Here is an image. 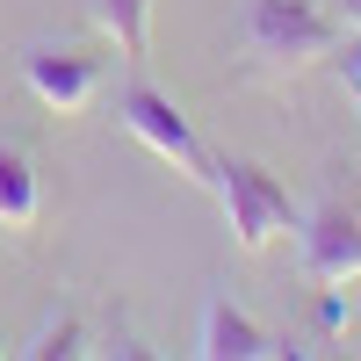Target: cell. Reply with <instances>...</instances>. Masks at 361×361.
Segmentation results:
<instances>
[{"label": "cell", "mask_w": 361, "mask_h": 361, "mask_svg": "<svg viewBox=\"0 0 361 361\" xmlns=\"http://www.w3.org/2000/svg\"><path fill=\"white\" fill-rule=\"evenodd\" d=\"M340 51V15L311 0H253L246 8V58L260 73H304Z\"/></svg>", "instance_id": "cell-1"}, {"label": "cell", "mask_w": 361, "mask_h": 361, "mask_svg": "<svg viewBox=\"0 0 361 361\" xmlns=\"http://www.w3.org/2000/svg\"><path fill=\"white\" fill-rule=\"evenodd\" d=\"M209 188H217L224 224H231V238H238L246 253L275 246L282 231L304 224V202H296L267 166H253V159H217V166H209Z\"/></svg>", "instance_id": "cell-2"}, {"label": "cell", "mask_w": 361, "mask_h": 361, "mask_svg": "<svg viewBox=\"0 0 361 361\" xmlns=\"http://www.w3.org/2000/svg\"><path fill=\"white\" fill-rule=\"evenodd\" d=\"M116 116H123V130L145 145V152H159L173 173H188V180H202V188H209V166H217V159L202 152V137H195L188 116H180L173 94H159V87L137 80V87H123V94H116Z\"/></svg>", "instance_id": "cell-3"}, {"label": "cell", "mask_w": 361, "mask_h": 361, "mask_svg": "<svg viewBox=\"0 0 361 361\" xmlns=\"http://www.w3.org/2000/svg\"><path fill=\"white\" fill-rule=\"evenodd\" d=\"M296 260H304L311 289H347L361 282V202H318L296 224Z\"/></svg>", "instance_id": "cell-4"}, {"label": "cell", "mask_w": 361, "mask_h": 361, "mask_svg": "<svg viewBox=\"0 0 361 361\" xmlns=\"http://www.w3.org/2000/svg\"><path fill=\"white\" fill-rule=\"evenodd\" d=\"M22 80H29V94H37L44 109L73 116V109L94 102L102 66H94V58H80V51H51V44H37V51H22Z\"/></svg>", "instance_id": "cell-5"}, {"label": "cell", "mask_w": 361, "mask_h": 361, "mask_svg": "<svg viewBox=\"0 0 361 361\" xmlns=\"http://www.w3.org/2000/svg\"><path fill=\"white\" fill-rule=\"evenodd\" d=\"M202 354L209 361H282L296 347H282L275 333H260L231 296H209V304H202Z\"/></svg>", "instance_id": "cell-6"}, {"label": "cell", "mask_w": 361, "mask_h": 361, "mask_svg": "<svg viewBox=\"0 0 361 361\" xmlns=\"http://www.w3.org/2000/svg\"><path fill=\"white\" fill-rule=\"evenodd\" d=\"M87 22H94L130 66L145 58V44H152V0H87Z\"/></svg>", "instance_id": "cell-7"}, {"label": "cell", "mask_w": 361, "mask_h": 361, "mask_svg": "<svg viewBox=\"0 0 361 361\" xmlns=\"http://www.w3.org/2000/svg\"><path fill=\"white\" fill-rule=\"evenodd\" d=\"M44 209V188H37V166H29V152H15V145H0V224L8 231H29Z\"/></svg>", "instance_id": "cell-8"}, {"label": "cell", "mask_w": 361, "mask_h": 361, "mask_svg": "<svg viewBox=\"0 0 361 361\" xmlns=\"http://www.w3.org/2000/svg\"><path fill=\"white\" fill-rule=\"evenodd\" d=\"M22 354H37V361H51V354H87V347H80V318H66V325H44V333L29 340Z\"/></svg>", "instance_id": "cell-9"}, {"label": "cell", "mask_w": 361, "mask_h": 361, "mask_svg": "<svg viewBox=\"0 0 361 361\" xmlns=\"http://www.w3.org/2000/svg\"><path fill=\"white\" fill-rule=\"evenodd\" d=\"M340 80H347V94L361 109V29H347V51H340Z\"/></svg>", "instance_id": "cell-10"}, {"label": "cell", "mask_w": 361, "mask_h": 361, "mask_svg": "<svg viewBox=\"0 0 361 361\" xmlns=\"http://www.w3.org/2000/svg\"><path fill=\"white\" fill-rule=\"evenodd\" d=\"M340 318H347V304H340V289H325V296H318V333H340Z\"/></svg>", "instance_id": "cell-11"}, {"label": "cell", "mask_w": 361, "mask_h": 361, "mask_svg": "<svg viewBox=\"0 0 361 361\" xmlns=\"http://www.w3.org/2000/svg\"><path fill=\"white\" fill-rule=\"evenodd\" d=\"M340 29H361V0H340Z\"/></svg>", "instance_id": "cell-12"}]
</instances>
